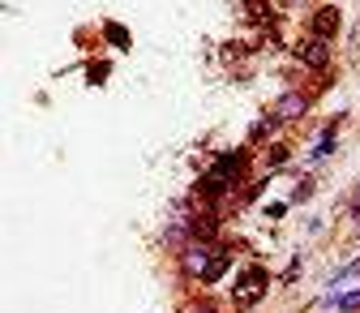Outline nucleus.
Wrapping results in <instances>:
<instances>
[{
  "instance_id": "39448f33",
  "label": "nucleus",
  "mask_w": 360,
  "mask_h": 313,
  "mask_svg": "<svg viewBox=\"0 0 360 313\" xmlns=\"http://www.w3.org/2000/svg\"><path fill=\"white\" fill-rule=\"evenodd\" d=\"M228 266H232V257H228V253L219 249V253H214V257L206 262V271H202V283H214V279H219L223 271H228Z\"/></svg>"
},
{
  "instance_id": "423d86ee",
  "label": "nucleus",
  "mask_w": 360,
  "mask_h": 313,
  "mask_svg": "<svg viewBox=\"0 0 360 313\" xmlns=\"http://www.w3.org/2000/svg\"><path fill=\"white\" fill-rule=\"evenodd\" d=\"M335 129H339V120H330V124H326V133H322V142H318V151L309 155L313 163H318V159H326V155L335 151Z\"/></svg>"
},
{
  "instance_id": "f03ea898",
  "label": "nucleus",
  "mask_w": 360,
  "mask_h": 313,
  "mask_svg": "<svg viewBox=\"0 0 360 313\" xmlns=\"http://www.w3.org/2000/svg\"><path fill=\"white\" fill-rule=\"evenodd\" d=\"M296 56H300L309 69H326V65H330V48H326V39H318V34H309L300 48H296Z\"/></svg>"
},
{
  "instance_id": "20e7f679",
  "label": "nucleus",
  "mask_w": 360,
  "mask_h": 313,
  "mask_svg": "<svg viewBox=\"0 0 360 313\" xmlns=\"http://www.w3.org/2000/svg\"><path fill=\"white\" fill-rule=\"evenodd\" d=\"M309 26H313V34H318V39H330L335 26H339V9H318Z\"/></svg>"
},
{
  "instance_id": "0eeeda50",
  "label": "nucleus",
  "mask_w": 360,
  "mask_h": 313,
  "mask_svg": "<svg viewBox=\"0 0 360 313\" xmlns=\"http://www.w3.org/2000/svg\"><path fill=\"white\" fill-rule=\"evenodd\" d=\"M339 309H343V313H352V309H360V292H352V296H343V300H339Z\"/></svg>"
},
{
  "instance_id": "1a4fd4ad",
  "label": "nucleus",
  "mask_w": 360,
  "mask_h": 313,
  "mask_svg": "<svg viewBox=\"0 0 360 313\" xmlns=\"http://www.w3.org/2000/svg\"><path fill=\"white\" fill-rule=\"evenodd\" d=\"M352 43H360V22H356V39H352Z\"/></svg>"
},
{
  "instance_id": "7ed1b4c3",
  "label": "nucleus",
  "mask_w": 360,
  "mask_h": 313,
  "mask_svg": "<svg viewBox=\"0 0 360 313\" xmlns=\"http://www.w3.org/2000/svg\"><path fill=\"white\" fill-rule=\"evenodd\" d=\"M304 108H309V99L292 91V95H283V99L275 103V112H270V116H275L279 124H288V120H300V116H304Z\"/></svg>"
},
{
  "instance_id": "6e6552de",
  "label": "nucleus",
  "mask_w": 360,
  "mask_h": 313,
  "mask_svg": "<svg viewBox=\"0 0 360 313\" xmlns=\"http://www.w3.org/2000/svg\"><path fill=\"white\" fill-rule=\"evenodd\" d=\"M347 210H352V215H360V189L352 193V202H347Z\"/></svg>"
},
{
  "instance_id": "f257e3e1",
  "label": "nucleus",
  "mask_w": 360,
  "mask_h": 313,
  "mask_svg": "<svg viewBox=\"0 0 360 313\" xmlns=\"http://www.w3.org/2000/svg\"><path fill=\"white\" fill-rule=\"evenodd\" d=\"M266 288H270V275L262 271V266H253V271H245V275H240V283H236L232 300H236L240 309H253V305L266 296Z\"/></svg>"
}]
</instances>
